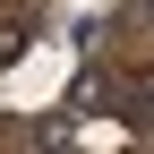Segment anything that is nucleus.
<instances>
[{
	"label": "nucleus",
	"instance_id": "nucleus-2",
	"mask_svg": "<svg viewBox=\"0 0 154 154\" xmlns=\"http://www.w3.org/2000/svg\"><path fill=\"white\" fill-rule=\"evenodd\" d=\"M146 26H154V0H146Z\"/></svg>",
	"mask_w": 154,
	"mask_h": 154
},
{
	"label": "nucleus",
	"instance_id": "nucleus-1",
	"mask_svg": "<svg viewBox=\"0 0 154 154\" xmlns=\"http://www.w3.org/2000/svg\"><path fill=\"white\" fill-rule=\"evenodd\" d=\"M69 103H86V111H94V103H111V69H77V86H69Z\"/></svg>",
	"mask_w": 154,
	"mask_h": 154
}]
</instances>
